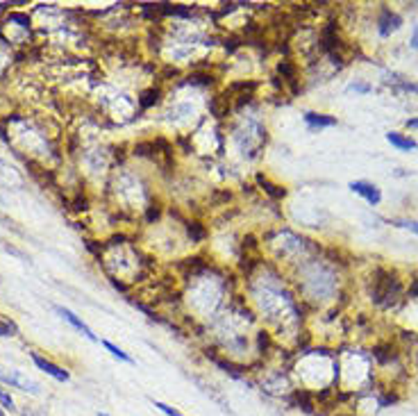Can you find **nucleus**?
Instances as JSON below:
<instances>
[{
  "label": "nucleus",
  "instance_id": "obj_1",
  "mask_svg": "<svg viewBox=\"0 0 418 416\" xmlns=\"http://www.w3.org/2000/svg\"><path fill=\"white\" fill-rule=\"evenodd\" d=\"M248 293L252 307L257 310L259 319L280 330H287L300 323V302L293 293L284 287V278L278 271L259 269L257 276H248Z\"/></svg>",
  "mask_w": 418,
  "mask_h": 416
},
{
  "label": "nucleus",
  "instance_id": "obj_2",
  "mask_svg": "<svg viewBox=\"0 0 418 416\" xmlns=\"http://www.w3.org/2000/svg\"><path fill=\"white\" fill-rule=\"evenodd\" d=\"M298 289L302 291L305 300H328L336 291V278L321 259H307L300 267Z\"/></svg>",
  "mask_w": 418,
  "mask_h": 416
},
{
  "label": "nucleus",
  "instance_id": "obj_3",
  "mask_svg": "<svg viewBox=\"0 0 418 416\" xmlns=\"http://www.w3.org/2000/svg\"><path fill=\"white\" fill-rule=\"evenodd\" d=\"M230 137L234 141V146H237V150L241 153V157L246 161H254L262 155L264 146H266L269 132H266V128H264V123L259 118L246 116L239 126L232 128Z\"/></svg>",
  "mask_w": 418,
  "mask_h": 416
},
{
  "label": "nucleus",
  "instance_id": "obj_4",
  "mask_svg": "<svg viewBox=\"0 0 418 416\" xmlns=\"http://www.w3.org/2000/svg\"><path fill=\"white\" fill-rule=\"evenodd\" d=\"M402 293L400 278L395 276L389 269H377L373 276V289H371V298L377 307H391L398 302Z\"/></svg>",
  "mask_w": 418,
  "mask_h": 416
},
{
  "label": "nucleus",
  "instance_id": "obj_5",
  "mask_svg": "<svg viewBox=\"0 0 418 416\" xmlns=\"http://www.w3.org/2000/svg\"><path fill=\"white\" fill-rule=\"evenodd\" d=\"M0 384H5L7 389H18L30 396H42V384L37 380L27 378V375L18 369H7L3 364H0Z\"/></svg>",
  "mask_w": 418,
  "mask_h": 416
},
{
  "label": "nucleus",
  "instance_id": "obj_6",
  "mask_svg": "<svg viewBox=\"0 0 418 416\" xmlns=\"http://www.w3.org/2000/svg\"><path fill=\"white\" fill-rule=\"evenodd\" d=\"M30 357H32V362H35V367L42 371V373H46L48 378H53V380H57V382H68L70 380V373L64 369V367H59V364H55L53 360H48L46 355H42V353H30Z\"/></svg>",
  "mask_w": 418,
  "mask_h": 416
},
{
  "label": "nucleus",
  "instance_id": "obj_7",
  "mask_svg": "<svg viewBox=\"0 0 418 416\" xmlns=\"http://www.w3.org/2000/svg\"><path fill=\"white\" fill-rule=\"evenodd\" d=\"M400 27H402V16L398 12H393L391 7H382L380 14H377V35H380L382 39H386L393 32H398Z\"/></svg>",
  "mask_w": 418,
  "mask_h": 416
},
{
  "label": "nucleus",
  "instance_id": "obj_8",
  "mask_svg": "<svg viewBox=\"0 0 418 416\" xmlns=\"http://www.w3.org/2000/svg\"><path fill=\"white\" fill-rule=\"evenodd\" d=\"M350 191L357 196H362L366 202H369L371 207H377L382 202V191L373 182H366V180H355L350 182Z\"/></svg>",
  "mask_w": 418,
  "mask_h": 416
},
{
  "label": "nucleus",
  "instance_id": "obj_9",
  "mask_svg": "<svg viewBox=\"0 0 418 416\" xmlns=\"http://www.w3.org/2000/svg\"><path fill=\"white\" fill-rule=\"evenodd\" d=\"M55 312H57V314H59V317H62V319H64V321L68 323V326H70V328H73V330H78L80 334H82V337H85V339H89V341H94V343H98V341H100V339L96 337V334H94V330H91V328L87 326V323H85L82 319H80V317H78V314H75V312H70L68 307H62V305H57V307H55Z\"/></svg>",
  "mask_w": 418,
  "mask_h": 416
},
{
  "label": "nucleus",
  "instance_id": "obj_10",
  "mask_svg": "<svg viewBox=\"0 0 418 416\" xmlns=\"http://www.w3.org/2000/svg\"><path fill=\"white\" fill-rule=\"evenodd\" d=\"M302 121H305V126H307L312 132L339 126V121H336V116H332V114H323V111H305Z\"/></svg>",
  "mask_w": 418,
  "mask_h": 416
},
{
  "label": "nucleus",
  "instance_id": "obj_11",
  "mask_svg": "<svg viewBox=\"0 0 418 416\" xmlns=\"http://www.w3.org/2000/svg\"><path fill=\"white\" fill-rule=\"evenodd\" d=\"M386 141L398 148V150H405V153H410V150H418V141L412 139L410 135H402V132H386Z\"/></svg>",
  "mask_w": 418,
  "mask_h": 416
},
{
  "label": "nucleus",
  "instance_id": "obj_12",
  "mask_svg": "<svg viewBox=\"0 0 418 416\" xmlns=\"http://www.w3.org/2000/svg\"><path fill=\"white\" fill-rule=\"evenodd\" d=\"M103 346L109 350V355H111V357H114V360H118V362H123V364H135V360H132V355L130 353H125L123 348H121V346H116V343H111V341H103Z\"/></svg>",
  "mask_w": 418,
  "mask_h": 416
},
{
  "label": "nucleus",
  "instance_id": "obj_13",
  "mask_svg": "<svg viewBox=\"0 0 418 416\" xmlns=\"http://www.w3.org/2000/svg\"><path fill=\"white\" fill-rule=\"evenodd\" d=\"M0 410H5L7 414H9V412H18L14 396L9 393V389L5 387V384H0Z\"/></svg>",
  "mask_w": 418,
  "mask_h": 416
},
{
  "label": "nucleus",
  "instance_id": "obj_14",
  "mask_svg": "<svg viewBox=\"0 0 418 416\" xmlns=\"http://www.w3.org/2000/svg\"><path fill=\"white\" fill-rule=\"evenodd\" d=\"M150 405L155 408L159 414H164V416H187L185 412H180L178 408H173V405L164 403V400H155V398H150Z\"/></svg>",
  "mask_w": 418,
  "mask_h": 416
},
{
  "label": "nucleus",
  "instance_id": "obj_15",
  "mask_svg": "<svg viewBox=\"0 0 418 416\" xmlns=\"http://www.w3.org/2000/svg\"><path fill=\"white\" fill-rule=\"evenodd\" d=\"M395 91H405V94H418V85L410 80H393Z\"/></svg>",
  "mask_w": 418,
  "mask_h": 416
},
{
  "label": "nucleus",
  "instance_id": "obj_16",
  "mask_svg": "<svg viewBox=\"0 0 418 416\" xmlns=\"http://www.w3.org/2000/svg\"><path fill=\"white\" fill-rule=\"evenodd\" d=\"M348 91H355V94H371L373 87L366 85V82H352V85L348 87Z\"/></svg>",
  "mask_w": 418,
  "mask_h": 416
},
{
  "label": "nucleus",
  "instance_id": "obj_17",
  "mask_svg": "<svg viewBox=\"0 0 418 416\" xmlns=\"http://www.w3.org/2000/svg\"><path fill=\"white\" fill-rule=\"evenodd\" d=\"M395 226L407 228V230H412L414 235H418V221H395Z\"/></svg>",
  "mask_w": 418,
  "mask_h": 416
},
{
  "label": "nucleus",
  "instance_id": "obj_18",
  "mask_svg": "<svg viewBox=\"0 0 418 416\" xmlns=\"http://www.w3.org/2000/svg\"><path fill=\"white\" fill-rule=\"evenodd\" d=\"M18 414H21V416H46L44 412H39V410H30V408L18 410Z\"/></svg>",
  "mask_w": 418,
  "mask_h": 416
},
{
  "label": "nucleus",
  "instance_id": "obj_19",
  "mask_svg": "<svg viewBox=\"0 0 418 416\" xmlns=\"http://www.w3.org/2000/svg\"><path fill=\"white\" fill-rule=\"evenodd\" d=\"M410 46L418 50V25L414 27V32H412V39H410Z\"/></svg>",
  "mask_w": 418,
  "mask_h": 416
},
{
  "label": "nucleus",
  "instance_id": "obj_20",
  "mask_svg": "<svg viewBox=\"0 0 418 416\" xmlns=\"http://www.w3.org/2000/svg\"><path fill=\"white\" fill-rule=\"evenodd\" d=\"M405 126L410 128V130H416V128H418V118H410V121H407Z\"/></svg>",
  "mask_w": 418,
  "mask_h": 416
},
{
  "label": "nucleus",
  "instance_id": "obj_21",
  "mask_svg": "<svg viewBox=\"0 0 418 416\" xmlns=\"http://www.w3.org/2000/svg\"><path fill=\"white\" fill-rule=\"evenodd\" d=\"M98 416H111V414H107V412H98Z\"/></svg>",
  "mask_w": 418,
  "mask_h": 416
},
{
  "label": "nucleus",
  "instance_id": "obj_22",
  "mask_svg": "<svg viewBox=\"0 0 418 416\" xmlns=\"http://www.w3.org/2000/svg\"><path fill=\"white\" fill-rule=\"evenodd\" d=\"M0 416H7V412H5V410H0Z\"/></svg>",
  "mask_w": 418,
  "mask_h": 416
}]
</instances>
